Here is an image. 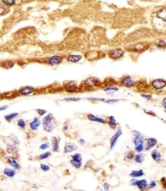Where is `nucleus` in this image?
Returning <instances> with one entry per match:
<instances>
[{"instance_id":"1","label":"nucleus","mask_w":166,"mask_h":191,"mask_svg":"<svg viewBox=\"0 0 166 191\" xmlns=\"http://www.w3.org/2000/svg\"><path fill=\"white\" fill-rule=\"evenodd\" d=\"M133 144L135 150L137 152H141L144 149V139L139 132H137L133 137Z\"/></svg>"},{"instance_id":"2","label":"nucleus","mask_w":166,"mask_h":191,"mask_svg":"<svg viewBox=\"0 0 166 191\" xmlns=\"http://www.w3.org/2000/svg\"><path fill=\"white\" fill-rule=\"evenodd\" d=\"M54 116L52 113H48L46 117L43 118L42 120V124H43L44 130L47 132H51L54 129L53 124Z\"/></svg>"},{"instance_id":"3","label":"nucleus","mask_w":166,"mask_h":191,"mask_svg":"<svg viewBox=\"0 0 166 191\" xmlns=\"http://www.w3.org/2000/svg\"><path fill=\"white\" fill-rule=\"evenodd\" d=\"M70 164L76 168H80L82 166V156L78 153L71 156Z\"/></svg>"},{"instance_id":"4","label":"nucleus","mask_w":166,"mask_h":191,"mask_svg":"<svg viewBox=\"0 0 166 191\" xmlns=\"http://www.w3.org/2000/svg\"><path fill=\"white\" fill-rule=\"evenodd\" d=\"M131 184L133 186H137L138 188L141 190H144L148 187V181L145 179L137 180H133L131 181Z\"/></svg>"},{"instance_id":"5","label":"nucleus","mask_w":166,"mask_h":191,"mask_svg":"<svg viewBox=\"0 0 166 191\" xmlns=\"http://www.w3.org/2000/svg\"><path fill=\"white\" fill-rule=\"evenodd\" d=\"M157 140L155 138H147V139L144 140V147L146 151H149L151 149H152L155 145L157 144Z\"/></svg>"},{"instance_id":"6","label":"nucleus","mask_w":166,"mask_h":191,"mask_svg":"<svg viewBox=\"0 0 166 191\" xmlns=\"http://www.w3.org/2000/svg\"><path fill=\"white\" fill-rule=\"evenodd\" d=\"M152 86L153 87L157 90H162L163 89L166 85L165 80L162 79H155L152 82Z\"/></svg>"},{"instance_id":"7","label":"nucleus","mask_w":166,"mask_h":191,"mask_svg":"<svg viewBox=\"0 0 166 191\" xmlns=\"http://www.w3.org/2000/svg\"><path fill=\"white\" fill-rule=\"evenodd\" d=\"M124 54V52L123 50L120 49H117L115 50H113L109 52V56L110 58L114 60H117L121 59V57Z\"/></svg>"},{"instance_id":"8","label":"nucleus","mask_w":166,"mask_h":191,"mask_svg":"<svg viewBox=\"0 0 166 191\" xmlns=\"http://www.w3.org/2000/svg\"><path fill=\"white\" fill-rule=\"evenodd\" d=\"M122 131L121 130H118V131L116 132V133L114 134L111 138V141H110V143H111V146H110V149L111 150H113V148L115 146L118 140V138L120 137V136L122 135Z\"/></svg>"},{"instance_id":"9","label":"nucleus","mask_w":166,"mask_h":191,"mask_svg":"<svg viewBox=\"0 0 166 191\" xmlns=\"http://www.w3.org/2000/svg\"><path fill=\"white\" fill-rule=\"evenodd\" d=\"M121 85L125 87H132L135 85V81L132 79L130 76H127L122 80Z\"/></svg>"},{"instance_id":"10","label":"nucleus","mask_w":166,"mask_h":191,"mask_svg":"<svg viewBox=\"0 0 166 191\" xmlns=\"http://www.w3.org/2000/svg\"><path fill=\"white\" fill-rule=\"evenodd\" d=\"M85 84L88 85L90 87H94L98 86L100 84V81L98 79L94 78V77H88L85 80Z\"/></svg>"},{"instance_id":"11","label":"nucleus","mask_w":166,"mask_h":191,"mask_svg":"<svg viewBox=\"0 0 166 191\" xmlns=\"http://www.w3.org/2000/svg\"><path fill=\"white\" fill-rule=\"evenodd\" d=\"M78 148V146L75 145L73 143H67L66 144L64 148V152L65 154H68V153H71L75 150H77Z\"/></svg>"},{"instance_id":"12","label":"nucleus","mask_w":166,"mask_h":191,"mask_svg":"<svg viewBox=\"0 0 166 191\" xmlns=\"http://www.w3.org/2000/svg\"><path fill=\"white\" fill-rule=\"evenodd\" d=\"M35 91V89L34 87H30V86H26V87H22L20 90V93L22 95H28L32 94Z\"/></svg>"},{"instance_id":"13","label":"nucleus","mask_w":166,"mask_h":191,"mask_svg":"<svg viewBox=\"0 0 166 191\" xmlns=\"http://www.w3.org/2000/svg\"><path fill=\"white\" fill-rule=\"evenodd\" d=\"M62 60H63V59H62V58L60 56L55 55V56L50 57L49 59V63L51 65L56 66V65H60L62 63Z\"/></svg>"},{"instance_id":"14","label":"nucleus","mask_w":166,"mask_h":191,"mask_svg":"<svg viewBox=\"0 0 166 191\" xmlns=\"http://www.w3.org/2000/svg\"><path fill=\"white\" fill-rule=\"evenodd\" d=\"M87 118L89 119L90 121H92L101 123H103V124L107 123V122H106L105 119L99 117H97L95 116H94V115H93V114H88L87 116Z\"/></svg>"},{"instance_id":"15","label":"nucleus","mask_w":166,"mask_h":191,"mask_svg":"<svg viewBox=\"0 0 166 191\" xmlns=\"http://www.w3.org/2000/svg\"><path fill=\"white\" fill-rule=\"evenodd\" d=\"M41 122L38 117H35L34 120L30 122V127L32 130H36L40 126Z\"/></svg>"},{"instance_id":"16","label":"nucleus","mask_w":166,"mask_h":191,"mask_svg":"<svg viewBox=\"0 0 166 191\" xmlns=\"http://www.w3.org/2000/svg\"><path fill=\"white\" fill-rule=\"evenodd\" d=\"M65 89L68 92H74L77 89V85L74 82H69L65 85Z\"/></svg>"},{"instance_id":"17","label":"nucleus","mask_w":166,"mask_h":191,"mask_svg":"<svg viewBox=\"0 0 166 191\" xmlns=\"http://www.w3.org/2000/svg\"><path fill=\"white\" fill-rule=\"evenodd\" d=\"M59 141L56 137H54L52 139V146H53V151L54 152H58L59 151Z\"/></svg>"},{"instance_id":"18","label":"nucleus","mask_w":166,"mask_h":191,"mask_svg":"<svg viewBox=\"0 0 166 191\" xmlns=\"http://www.w3.org/2000/svg\"><path fill=\"white\" fill-rule=\"evenodd\" d=\"M82 59V56L80 55H73L71 54L68 56L67 57V60L69 62H71V63H78L80 60Z\"/></svg>"},{"instance_id":"19","label":"nucleus","mask_w":166,"mask_h":191,"mask_svg":"<svg viewBox=\"0 0 166 191\" xmlns=\"http://www.w3.org/2000/svg\"><path fill=\"white\" fill-rule=\"evenodd\" d=\"M3 174L9 178H13V176L16 174V170L14 169L6 168L3 170Z\"/></svg>"},{"instance_id":"20","label":"nucleus","mask_w":166,"mask_h":191,"mask_svg":"<svg viewBox=\"0 0 166 191\" xmlns=\"http://www.w3.org/2000/svg\"><path fill=\"white\" fill-rule=\"evenodd\" d=\"M8 161L9 164H10L14 169H19L20 168V164H18V162L16 161V159H14L12 157H9Z\"/></svg>"},{"instance_id":"21","label":"nucleus","mask_w":166,"mask_h":191,"mask_svg":"<svg viewBox=\"0 0 166 191\" xmlns=\"http://www.w3.org/2000/svg\"><path fill=\"white\" fill-rule=\"evenodd\" d=\"M130 176L132 178H138L141 177V176H143L144 175V173L143 170H133L131 173H130Z\"/></svg>"},{"instance_id":"22","label":"nucleus","mask_w":166,"mask_h":191,"mask_svg":"<svg viewBox=\"0 0 166 191\" xmlns=\"http://www.w3.org/2000/svg\"><path fill=\"white\" fill-rule=\"evenodd\" d=\"M108 126H109V127L112 129H115L117 126L118 125V123H117L115 117H114L113 116H110L108 118Z\"/></svg>"},{"instance_id":"23","label":"nucleus","mask_w":166,"mask_h":191,"mask_svg":"<svg viewBox=\"0 0 166 191\" xmlns=\"http://www.w3.org/2000/svg\"><path fill=\"white\" fill-rule=\"evenodd\" d=\"M151 157H152V158L153 160H155V162H159L161 158H162V155H161L160 152H159L158 150H153L151 152Z\"/></svg>"},{"instance_id":"24","label":"nucleus","mask_w":166,"mask_h":191,"mask_svg":"<svg viewBox=\"0 0 166 191\" xmlns=\"http://www.w3.org/2000/svg\"><path fill=\"white\" fill-rule=\"evenodd\" d=\"M14 65L15 64H14L13 61H5V62H3V63H2V66L4 69H9L12 68L14 66Z\"/></svg>"},{"instance_id":"25","label":"nucleus","mask_w":166,"mask_h":191,"mask_svg":"<svg viewBox=\"0 0 166 191\" xmlns=\"http://www.w3.org/2000/svg\"><path fill=\"white\" fill-rule=\"evenodd\" d=\"M165 16H166V13H165V8L159 9V10L157 13V16L158 18H159L160 19H162V20H163L164 22L165 21Z\"/></svg>"},{"instance_id":"26","label":"nucleus","mask_w":166,"mask_h":191,"mask_svg":"<svg viewBox=\"0 0 166 191\" xmlns=\"http://www.w3.org/2000/svg\"><path fill=\"white\" fill-rule=\"evenodd\" d=\"M2 3L8 8L12 7L16 3V0H2Z\"/></svg>"},{"instance_id":"27","label":"nucleus","mask_w":166,"mask_h":191,"mask_svg":"<svg viewBox=\"0 0 166 191\" xmlns=\"http://www.w3.org/2000/svg\"><path fill=\"white\" fill-rule=\"evenodd\" d=\"M18 116V113H10L8 114L7 116H5V119L8 122L11 121L12 120H13V119H15L16 117H17Z\"/></svg>"},{"instance_id":"28","label":"nucleus","mask_w":166,"mask_h":191,"mask_svg":"<svg viewBox=\"0 0 166 191\" xmlns=\"http://www.w3.org/2000/svg\"><path fill=\"white\" fill-rule=\"evenodd\" d=\"M135 162L137 164H141L143 161V155L141 154H137L135 156Z\"/></svg>"},{"instance_id":"29","label":"nucleus","mask_w":166,"mask_h":191,"mask_svg":"<svg viewBox=\"0 0 166 191\" xmlns=\"http://www.w3.org/2000/svg\"><path fill=\"white\" fill-rule=\"evenodd\" d=\"M134 156H135L134 153L133 152H130L128 153L127 154H126V156L124 157V160L126 162H130L131 160L134 158Z\"/></svg>"},{"instance_id":"30","label":"nucleus","mask_w":166,"mask_h":191,"mask_svg":"<svg viewBox=\"0 0 166 191\" xmlns=\"http://www.w3.org/2000/svg\"><path fill=\"white\" fill-rule=\"evenodd\" d=\"M18 126L20 127L21 130H24L26 126V123L23 119H19L18 121Z\"/></svg>"},{"instance_id":"31","label":"nucleus","mask_w":166,"mask_h":191,"mask_svg":"<svg viewBox=\"0 0 166 191\" xmlns=\"http://www.w3.org/2000/svg\"><path fill=\"white\" fill-rule=\"evenodd\" d=\"M7 10H8V7H6L2 3H0V16H2V15H4V14H6V13L7 12Z\"/></svg>"},{"instance_id":"32","label":"nucleus","mask_w":166,"mask_h":191,"mask_svg":"<svg viewBox=\"0 0 166 191\" xmlns=\"http://www.w3.org/2000/svg\"><path fill=\"white\" fill-rule=\"evenodd\" d=\"M16 147L15 145H12V144H8L7 146V152L8 153H13L16 151Z\"/></svg>"},{"instance_id":"33","label":"nucleus","mask_w":166,"mask_h":191,"mask_svg":"<svg viewBox=\"0 0 166 191\" xmlns=\"http://www.w3.org/2000/svg\"><path fill=\"white\" fill-rule=\"evenodd\" d=\"M51 155V153L50 152H45L44 153V154H42L39 156V158L40 160H44V159H46L48 158V157H50V156Z\"/></svg>"},{"instance_id":"34","label":"nucleus","mask_w":166,"mask_h":191,"mask_svg":"<svg viewBox=\"0 0 166 191\" xmlns=\"http://www.w3.org/2000/svg\"><path fill=\"white\" fill-rule=\"evenodd\" d=\"M50 147V144L49 142H46L44 143V144H42L40 146V149L42 150H44L47 148H48V147Z\"/></svg>"},{"instance_id":"35","label":"nucleus","mask_w":166,"mask_h":191,"mask_svg":"<svg viewBox=\"0 0 166 191\" xmlns=\"http://www.w3.org/2000/svg\"><path fill=\"white\" fill-rule=\"evenodd\" d=\"M64 100H66V101H80V98H77V97H73L65 98Z\"/></svg>"},{"instance_id":"36","label":"nucleus","mask_w":166,"mask_h":191,"mask_svg":"<svg viewBox=\"0 0 166 191\" xmlns=\"http://www.w3.org/2000/svg\"><path fill=\"white\" fill-rule=\"evenodd\" d=\"M40 168L42 170H43V171H44V172H47V171H48L50 170V167L48 165H46V164H40Z\"/></svg>"},{"instance_id":"37","label":"nucleus","mask_w":166,"mask_h":191,"mask_svg":"<svg viewBox=\"0 0 166 191\" xmlns=\"http://www.w3.org/2000/svg\"><path fill=\"white\" fill-rule=\"evenodd\" d=\"M109 90H113V91H117L118 90V87H109L107 89H105V92H108L109 91Z\"/></svg>"},{"instance_id":"38","label":"nucleus","mask_w":166,"mask_h":191,"mask_svg":"<svg viewBox=\"0 0 166 191\" xmlns=\"http://www.w3.org/2000/svg\"><path fill=\"white\" fill-rule=\"evenodd\" d=\"M37 112H38V113L40 115V116H43V115H44L45 113H47V111L44 110V109H37Z\"/></svg>"},{"instance_id":"39","label":"nucleus","mask_w":166,"mask_h":191,"mask_svg":"<svg viewBox=\"0 0 166 191\" xmlns=\"http://www.w3.org/2000/svg\"><path fill=\"white\" fill-rule=\"evenodd\" d=\"M12 140L14 143V144H15V145L18 144L19 142H19V140L18 139V137L16 136H12Z\"/></svg>"},{"instance_id":"40","label":"nucleus","mask_w":166,"mask_h":191,"mask_svg":"<svg viewBox=\"0 0 166 191\" xmlns=\"http://www.w3.org/2000/svg\"><path fill=\"white\" fill-rule=\"evenodd\" d=\"M116 102H118V100L108 99V100H107V101H105V103H116Z\"/></svg>"},{"instance_id":"41","label":"nucleus","mask_w":166,"mask_h":191,"mask_svg":"<svg viewBox=\"0 0 166 191\" xmlns=\"http://www.w3.org/2000/svg\"><path fill=\"white\" fill-rule=\"evenodd\" d=\"M141 96L142 97H143V98H145V99H148V100H149V99H150L151 98V95H149L141 94Z\"/></svg>"},{"instance_id":"42","label":"nucleus","mask_w":166,"mask_h":191,"mask_svg":"<svg viewBox=\"0 0 166 191\" xmlns=\"http://www.w3.org/2000/svg\"><path fill=\"white\" fill-rule=\"evenodd\" d=\"M103 187H104V189H105V190H109V184H108L107 183H104L103 184Z\"/></svg>"},{"instance_id":"43","label":"nucleus","mask_w":166,"mask_h":191,"mask_svg":"<svg viewBox=\"0 0 166 191\" xmlns=\"http://www.w3.org/2000/svg\"><path fill=\"white\" fill-rule=\"evenodd\" d=\"M155 186H156V183L155 182V181H151L149 184V187L151 188H153L155 187Z\"/></svg>"},{"instance_id":"44","label":"nucleus","mask_w":166,"mask_h":191,"mask_svg":"<svg viewBox=\"0 0 166 191\" xmlns=\"http://www.w3.org/2000/svg\"><path fill=\"white\" fill-rule=\"evenodd\" d=\"M165 42H159L158 44V46L159 47H165Z\"/></svg>"},{"instance_id":"45","label":"nucleus","mask_w":166,"mask_h":191,"mask_svg":"<svg viewBox=\"0 0 166 191\" xmlns=\"http://www.w3.org/2000/svg\"><path fill=\"white\" fill-rule=\"evenodd\" d=\"M7 108H8V106H1V107H0V111H3V110H5V109H6Z\"/></svg>"},{"instance_id":"46","label":"nucleus","mask_w":166,"mask_h":191,"mask_svg":"<svg viewBox=\"0 0 166 191\" xmlns=\"http://www.w3.org/2000/svg\"><path fill=\"white\" fill-rule=\"evenodd\" d=\"M162 184H163V188H165V178L163 177L162 179Z\"/></svg>"},{"instance_id":"47","label":"nucleus","mask_w":166,"mask_h":191,"mask_svg":"<svg viewBox=\"0 0 166 191\" xmlns=\"http://www.w3.org/2000/svg\"><path fill=\"white\" fill-rule=\"evenodd\" d=\"M165 101H166V99H165V98H164V99H163V100L162 103V106H163V108H164V109H165V108H166V106H165Z\"/></svg>"},{"instance_id":"48","label":"nucleus","mask_w":166,"mask_h":191,"mask_svg":"<svg viewBox=\"0 0 166 191\" xmlns=\"http://www.w3.org/2000/svg\"><path fill=\"white\" fill-rule=\"evenodd\" d=\"M79 142H80V144H84V143H85V141H84V140H83V139H81V140H80L79 141Z\"/></svg>"},{"instance_id":"49","label":"nucleus","mask_w":166,"mask_h":191,"mask_svg":"<svg viewBox=\"0 0 166 191\" xmlns=\"http://www.w3.org/2000/svg\"><path fill=\"white\" fill-rule=\"evenodd\" d=\"M67 127H68L67 126H66L65 127H64V130H67Z\"/></svg>"}]
</instances>
